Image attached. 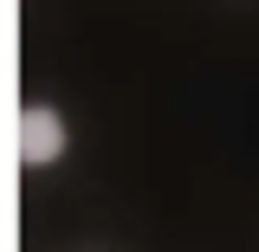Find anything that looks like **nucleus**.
Segmentation results:
<instances>
[{
	"mask_svg": "<svg viewBox=\"0 0 259 252\" xmlns=\"http://www.w3.org/2000/svg\"><path fill=\"white\" fill-rule=\"evenodd\" d=\"M65 149V123H59V110H20V123H13V156L20 162H59Z\"/></svg>",
	"mask_w": 259,
	"mask_h": 252,
	"instance_id": "nucleus-1",
	"label": "nucleus"
}]
</instances>
